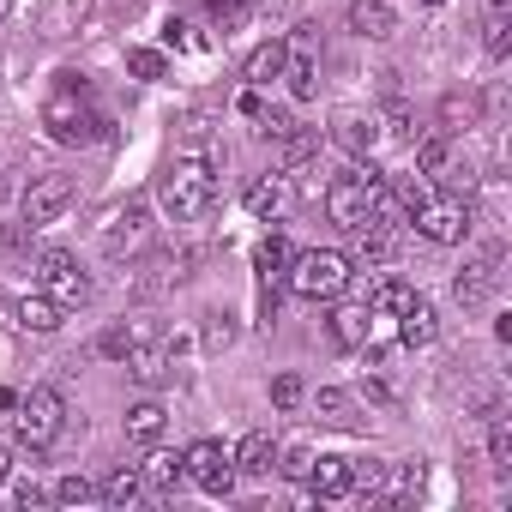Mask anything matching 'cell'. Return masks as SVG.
Instances as JSON below:
<instances>
[{"mask_svg": "<svg viewBox=\"0 0 512 512\" xmlns=\"http://www.w3.org/2000/svg\"><path fill=\"white\" fill-rule=\"evenodd\" d=\"M13 476V446H0V482Z\"/></svg>", "mask_w": 512, "mask_h": 512, "instance_id": "47", "label": "cell"}, {"mask_svg": "<svg viewBox=\"0 0 512 512\" xmlns=\"http://www.w3.org/2000/svg\"><path fill=\"white\" fill-rule=\"evenodd\" d=\"M61 314H67V308H61V302H49L43 290L19 302V326H25V332H61Z\"/></svg>", "mask_w": 512, "mask_h": 512, "instance_id": "31", "label": "cell"}, {"mask_svg": "<svg viewBox=\"0 0 512 512\" xmlns=\"http://www.w3.org/2000/svg\"><path fill=\"white\" fill-rule=\"evenodd\" d=\"M380 139H386L380 115H338V145H344L350 157H374Z\"/></svg>", "mask_w": 512, "mask_h": 512, "instance_id": "20", "label": "cell"}, {"mask_svg": "<svg viewBox=\"0 0 512 512\" xmlns=\"http://www.w3.org/2000/svg\"><path fill=\"white\" fill-rule=\"evenodd\" d=\"M314 410H320V422H326V428H362V416H356L350 392H338V386H320V392H314Z\"/></svg>", "mask_w": 512, "mask_h": 512, "instance_id": "29", "label": "cell"}, {"mask_svg": "<svg viewBox=\"0 0 512 512\" xmlns=\"http://www.w3.org/2000/svg\"><path fill=\"white\" fill-rule=\"evenodd\" d=\"M55 500H61V506H91V500H97V482H85V476H61V482H55Z\"/></svg>", "mask_w": 512, "mask_h": 512, "instance_id": "38", "label": "cell"}, {"mask_svg": "<svg viewBox=\"0 0 512 512\" xmlns=\"http://www.w3.org/2000/svg\"><path fill=\"white\" fill-rule=\"evenodd\" d=\"M175 356H181V344H175V338H163V332H157V338H151V344H139V350H133V356H127V368H133V374H139V380H145V386H163V380H169V374H175Z\"/></svg>", "mask_w": 512, "mask_h": 512, "instance_id": "16", "label": "cell"}, {"mask_svg": "<svg viewBox=\"0 0 512 512\" xmlns=\"http://www.w3.org/2000/svg\"><path fill=\"white\" fill-rule=\"evenodd\" d=\"M157 199L175 223H193L211 211L217 199V157L211 151H193V157H175L163 175H157Z\"/></svg>", "mask_w": 512, "mask_h": 512, "instance_id": "1", "label": "cell"}, {"mask_svg": "<svg viewBox=\"0 0 512 512\" xmlns=\"http://www.w3.org/2000/svg\"><path fill=\"white\" fill-rule=\"evenodd\" d=\"M13 494H19V506H43V500H49V488H43V482H31V476H25Z\"/></svg>", "mask_w": 512, "mask_h": 512, "instance_id": "45", "label": "cell"}, {"mask_svg": "<svg viewBox=\"0 0 512 512\" xmlns=\"http://www.w3.org/2000/svg\"><path fill=\"white\" fill-rule=\"evenodd\" d=\"M91 13H97V0H43V7H37V31L49 43H61V37H79Z\"/></svg>", "mask_w": 512, "mask_h": 512, "instance_id": "13", "label": "cell"}, {"mask_svg": "<svg viewBox=\"0 0 512 512\" xmlns=\"http://www.w3.org/2000/svg\"><path fill=\"white\" fill-rule=\"evenodd\" d=\"M308 488H314L320 500H350V458H344V452L308 458Z\"/></svg>", "mask_w": 512, "mask_h": 512, "instance_id": "18", "label": "cell"}, {"mask_svg": "<svg viewBox=\"0 0 512 512\" xmlns=\"http://www.w3.org/2000/svg\"><path fill=\"white\" fill-rule=\"evenodd\" d=\"M350 31L368 37V43H386L398 31V13L386 7V0H350Z\"/></svg>", "mask_w": 512, "mask_h": 512, "instance_id": "22", "label": "cell"}, {"mask_svg": "<svg viewBox=\"0 0 512 512\" xmlns=\"http://www.w3.org/2000/svg\"><path fill=\"white\" fill-rule=\"evenodd\" d=\"M440 121H446V133H464V127H476V97H440Z\"/></svg>", "mask_w": 512, "mask_h": 512, "instance_id": "34", "label": "cell"}, {"mask_svg": "<svg viewBox=\"0 0 512 512\" xmlns=\"http://www.w3.org/2000/svg\"><path fill=\"white\" fill-rule=\"evenodd\" d=\"M7 13H13V0H0V19H7Z\"/></svg>", "mask_w": 512, "mask_h": 512, "instance_id": "50", "label": "cell"}, {"mask_svg": "<svg viewBox=\"0 0 512 512\" xmlns=\"http://www.w3.org/2000/svg\"><path fill=\"white\" fill-rule=\"evenodd\" d=\"M247 19H253V7H247V0H211V25H217L223 37H229V31H241Z\"/></svg>", "mask_w": 512, "mask_h": 512, "instance_id": "36", "label": "cell"}, {"mask_svg": "<svg viewBox=\"0 0 512 512\" xmlns=\"http://www.w3.org/2000/svg\"><path fill=\"white\" fill-rule=\"evenodd\" d=\"M61 79H67V85L43 103V127H49V139H55V145H97L109 121L91 109V97H85V79H79V73H61Z\"/></svg>", "mask_w": 512, "mask_h": 512, "instance_id": "2", "label": "cell"}, {"mask_svg": "<svg viewBox=\"0 0 512 512\" xmlns=\"http://www.w3.org/2000/svg\"><path fill=\"white\" fill-rule=\"evenodd\" d=\"M67 205H73V175H37V181L19 193L25 229H49V223H61Z\"/></svg>", "mask_w": 512, "mask_h": 512, "instance_id": "10", "label": "cell"}, {"mask_svg": "<svg viewBox=\"0 0 512 512\" xmlns=\"http://www.w3.org/2000/svg\"><path fill=\"white\" fill-rule=\"evenodd\" d=\"M374 193H380V175L374 169H356V175H338L332 187H326V217L350 235V229H362L368 217H374Z\"/></svg>", "mask_w": 512, "mask_h": 512, "instance_id": "7", "label": "cell"}, {"mask_svg": "<svg viewBox=\"0 0 512 512\" xmlns=\"http://www.w3.org/2000/svg\"><path fill=\"white\" fill-rule=\"evenodd\" d=\"M127 73L133 79H163V55L157 49H127Z\"/></svg>", "mask_w": 512, "mask_h": 512, "instance_id": "41", "label": "cell"}, {"mask_svg": "<svg viewBox=\"0 0 512 512\" xmlns=\"http://www.w3.org/2000/svg\"><path fill=\"white\" fill-rule=\"evenodd\" d=\"M163 43H169L175 55H199V49H205V37H199L187 19H169V25H163Z\"/></svg>", "mask_w": 512, "mask_h": 512, "instance_id": "37", "label": "cell"}, {"mask_svg": "<svg viewBox=\"0 0 512 512\" xmlns=\"http://www.w3.org/2000/svg\"><path fill=\"white\" fill-rule=\"evenodd\" d=\"M392 253H398V229H386V223H374V217H368L362 229H350V253H344V260L374 272V266H386V260H392Z\"/></svg>", "mask_w": 512, "mask_h": 512, "instance_id": "14", "label": "cell"}, {"mask_svg": "<svg viewBox=\"0 0 512 512\" xmlns=\"http://www.w3.org/2000/svg\"><path fill=\"white\" fill-rule=\"evenodd\" d=\"M0 326H19V302H7V296H0Z\"/></svg>", "mask_w": 512, "mask_h": 512, "instance_id": "46", "label": "cell"}, {"mask_svg": "<svg viewBox=\"0 0 512 512\" xmlns=\"http://www.w3.org/2000/svg\"><path fill=\"white\" fill-rule=\"evenodd\" d=\"M410 302H416V290H410L404 278H380V284L368 290V314H374V320H398Z\"/></svg>", "mask_w": 512, "mask_h": 512, "instance_id": "26", "label": "cell"}, {"mask_svg": "<svg viewBox=\"0 0 512 512\" xmlns=\"http://www.w3.org/2000/svg\"><path fill=\"white\" fill-rule=\"evenodd\" d=\"M163 434H169V410H163L157 398H139V404L127 410V440H133V446H163Z\"/></svg>", "mask_w": 512, "mask_h": 512, "instance_id": "21", "label": "cell"}, {"mask_svg": "<svg viewBox=\"0 0 512 512\" xmlns=\"http://www.w3.org/2000/svg\"><path fill=\"white\" fill-rule=\"evenodd\" d=\"M422 488H428V470H422V464H398V488L380 494V506H410Z\"/></svg>", "mask_w": 512, "mask_h": 512, "instance_id": "33", "label": "cell"}, {"mask_svg": "<svg viewBox=\"0 0 512 512\" xmlns=\"http://www.w3.org/2000/svg\"><path fill=\"white\" fill-rule=\"evenodd\" d=\"M284 85H290V97H314L320 91V31L314 25H302L290 43H284V73H278Z\"/></svg>", "mask_w": 512, "mask_h": 512, "instance_id": "9", "label": "cell"}, {"mask_svg": "<svg viewBox=\"0 0 512 512\" xmlns=\"http://www.w3.org/2000/svg\"><path fill=\"white\" fill-rule=\"evenodd\" d=\"M326 326H332V344H338V350H362L368 332H374V314H368V302H344V296H338V308H332Z\"/></svg>", "mask_w": 512, "mask_h": 512, "instance_id": "17", "label": "cell"}, {"mask_svg": "<svg viewBox=\"0 0 512 512\" xmlns=\"http://www.w3.org/2000/svg\"><path fill=\"white\" fill-rule=\"evenodd\" d=\"M308 157H320V127H296V133L278 139V163L284 169H302Z\"/></svg>", "mask_w": 512, "mask_h": 512, "instance_id": "32", "label": "cell"}, {"mask_svg": "<svg viewBox=\"0 0 512 512\" xmlns=\"http://www.w3.org/2000/svg\"><path fill=\"white\" fill-rule=\"evenodd\" d=\"M139 476H145V494L175 500V494H181V482H187V464H181L175 452H151V458L139 464Z\"/></svg>", "mask_w": 512, "mask_h": 512, "instance_id": "19", "label": "cell"}, {"mask_svg": "<svg viewBox=\"0 0 512 512\" xmlns=\"http://www.w3.org/2000/svg\"><path fill=\"white\" fill-rule=\"evenodd\" d=\"M494 284H500V247H482L476 260H464V272L452 278V296H458L464 308H482V302L494 296Z\"/></svg>", "mask_w": 512, "mask_h": 512, "instance_id": "12", "label": "cell"}, {"mask_svg": "<svg viewBox=\"0 0 512 512\" xmlns=\"http://www.w3.org/2000/svg\"><path fill=\"white\" fill-rule=\"evenodd\" d=\"M181 464H187V482L205 488V494H217V500L235 488V458H229L217 440H193V446L181 452Z\"/></svg>", "mask_w": 512, "mask_h": 512, "instance_id": "11", "label": "cell"}, {"mask_svg": "<svg viewBox=\"0 0 512 512\" xmlns=\"http://www.w3.org/2000/svg\"><path fill=\"white\" fill-rule=\"evenodd\" d=\"M229 338H235V326H229V314H211V326H205V344H211V350H223Z\"/></svg>", "mask_w": 512, "mask_h": 512, "instance_id": "43", "label": "cell"}, {"mask_svg": "<svg viewBox=\"0 0 512 512\" xmlns=\"http://www.w3.org/2000/svg\"><path fill=\"white\" fill-rule=\"evenodd\" d=\"M422 7H446V0H422Z\"/></svg>", "mask_w": 512, "mask_h": 512, "instance_id": "51", "label": "cell"}, {"mask_svg": "<svg viewBox=\"0 0 512 512\" xmlns=\"http://www.w3.org/2000/svg\"><path fill=\"white\" fill-rule=\"evenodd\" d=\"M37 290H43L49 302H61V308H85V302L97 296L91 272L73 260L67 247H43V253H37Z\"/></svg>", "mask_w": 512, "mask_h": 512, "instance_id": "4", "label": "cell"}, {"mask_svg": "<svg viewBox=\"0 0 512 512\" xmlns=\"http://www.w3.org/2000/svg\"><path fill=\"white\" fill-rule=\"evenodd\" d=\"M151 338H157V326H151V320H121V326H109V332L97 338V350H103V356H115V362H127V356H133L139 344H151Z\"/></svg>", "mask_w": 512, "mask_h": 512, "instance_id": "24", "label": "cell"}, {"mask_svg": "<svg viewBox=\"0 0 512 512\" xmlns=\"http://www.w3.org/2000/svg\"><path fill=\"white\" fill-rule=\"evenodd\" d=\"M302 398H308V386H302V374H278V380H272V404H278V410H296Z\"/></svg>", "mask_w": 512, "mask_h": 512, "instance_id": "40", "label": "cell"}, {"mask_svg": "<svg viewBox=\"0 0 512 512\" xmlns=\"http://www.w3.org/2000/svg\"><path fill=\"white\" fill-rule=\"evenodd\" d=\"M290 260H296V253H290V241H284V235H266L260 247H253V272H260L266 284H278V278L290 272Z\"/></svg>", "mask_w": 512, "mask_h": 512, "instance_id": "30", "label": "cell"}, {"mask_svg": "<svg viewBox=\"0 0 512 512\" xmlns=\"http://www.w3.org/2000/svg\"><path fill=\"white\" fill-rule=\"evenodd\" d=\"M488 464L506 476L512 470V422L506 416H494V428H488Z\"/></svg>", "mask_w": 512, "mask_h": 512, "instance_id": "35", "label": "cell"}, {"mask_svg": "<svg viewBox=\"0 0 512 512\" xmlns=\"http://www.w3.org/2000/svg\"><path fill=\"white\" fill-rule=\"evenodd\" d=\"M350 260L338 247H308V253H296L290 260V272H284V284L302 296V302H338L344 290H350Z\"/></svg>", "mask_w": 512, "mask_h": 512, "instance_id": "3", "label": "cell"}, {"mask_svg": "<svg viewBox=\"0 0 512 512\" xmlns=\"http://www.w3.org/2000/svg\"><path fill=\"white\" fill-rule=\"evenodd\" d=\"M278 458H284V464H278L284 476H308V458H314V452H308V446H278Z\"/></svg>", "mask_w": 512, "mask_h": 512, "instance_id": "42", "label": "cell"}, {"mask_svg": "<svg viewBox=\"0 0 512 512\" xmlns=\"http://www.w3.org/2000/svg\"><path fill=\"white\" fill-rule=\"evenodd\" d=\"M97 500H103V506H121V512L139 506V500H145V476H139V464H121V470L97 488Z\"/></svg>", "mask_w": 512, "mask_h": 512, "instance_id": "27", "label": "cell"}, {"mask_svg": "<svg viewBox=\"0 0 512 512\" xmlns=\"http://www.w3.org/2000/svg\"><path fill=\"white\" fill-rule=\"evenodd\" d=\"M434 332H440V320H434V308H428V302L416 296V302H410V308L398 314V338H404L410 350H422V344H434Z\"/></svg>", "mask_w": 512, "mask_h": 512, "instance_id": "28", "label": "cell"}, {"mask_svg": "<svg viewBox=\"0 0 512 512\" xmlns=\"http://www.w3.org/2000/svg\"><path fill=\"white\" fill-rule=\"evenodd\" d=\"M284 73V37H272V43H260V49H253L247 61H241V79L253 85V91H260V85H272Z\"/></svg>", "mask_w": 512, "mask_h": 512, "instance_id": "25", "label": "cell"}, {"mask_svg": "<svg viewBox=\"0 0 512 512\" xmlns=\"http://www.w3.org/2000/svg\"><path fill=\"white\" fill-rule=\"evenodd\" d=\"M241 205L260 217V223H278V217L296 205V187H290V175H260V181L241 193Z\"/></svg>", "mask_w": 512, "mask_h": 512, "instance_id": "15", "label": "cell"}, {"mask_svg": "<svg viewBox=\"0 0 512 512\" xmlns=\"http://www.w3.org/2000/svg\"><path fill=\"white\" fill-rule=\"evenodd\" d=\"M488 55H494V61H506V19H500V13L488 19Z\"/></svg>", "mask_w": 512, "mask_h": 512, "instance_id": "44", "label": "cell"}, {"mask_svg": "<svg viewBox=\"0 0 512 512\" xmlns=\"http://www.w3.org/2000/svg\"><path fill=\"white\" fill-rule=\"evenodd\" d=\"M103 253L109 260H139V253L151 247V205L145 199H121L103 211Z\"/></svg>", "mask_w": 512, "mask_h": 512, "instance_id": "6", "label": "cell"}, {"mask_svg": "<svg viewBox=\"0 0 512 512\" xmlns=\"http://www.w3.org/2000/svg\"><path fill=\"white\" fill-rule=\"evenodd\" d=\"M253 121H260V133H266V139H272V145H278V139H284V133H296V127H302V121H296V115H290V109H260V115H253Z\"/></svg>", "mask_w": 512, "mask_h": 512, "instance_id": "39", "label": "cell"}, {"mask_svg": "<svg viewBox=\"0 0 512 512\" xmlns=\"http://www.w3.org/2000/svg\"><path fill=\"white\" fill-rule=\"evenodd\" d=\"M428 241H440V247H452V241H464L470 235V223H476V211H470V199L464 193H428L422 205H416V217H410Z\"/></svg>", "mask_w": 512, "mask_h": 512, "instance_id": "8", "label": "cell"}, {"mask_svg": "<svg viewBox=\"0 0 512 512\" xmlns=\"http://www.w3.org/2000/svg\"><path fill=\"white\" fill-rule=\"evenodd\" d=\"M229 458H235L241 476H272V470H278V440H272V434H247Z\"/></svg>", "mask_w": 512, "mask_h": 512, "instance_id": "23", "label": "cell"}, {"mask_svg": "<svg viewBox=\"0 0 512 512\" xmlns=\"http://www.w3.org/2000/svg\"><path fill=\"white\" fill-rule=\"evenodd\" d=\"M7 193H13V181H7V175H0V199H7Z\"/></svg>", "mask_w": 512, "mask_h": 512, "instance_id": "48", "label": "cell"}, {"mask_svg": "<svg viewBox=\"0 0 512 512\" xmlns=\"http://www.w3.org/2000/svg\"><path fill=\"white\" fill-rule=\"evenodd\" d=\"M13 410H19V416H13V422H19V440H25L31 452H49V446L61 440V428H67V404H61L55 386H31Z\"/></svg>", "mask_w": 512, "mask_h": 512, "instance_id": "5", "label": "cell"}, {"mask_svg": "<svg viewBox=\"0 0 512 512\" xmlns=\"http://www.w3.org/2000/svg\"><path fill=\"white\" fill-rule=\"evenodd\" d=\"M488 7H494V13H506V7H512V0H488Z\"/></svg>", "mask_w": 512, "mask_h": 512, "instance_id": "49", "label": "cell"}]
</instances>
